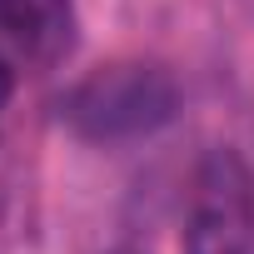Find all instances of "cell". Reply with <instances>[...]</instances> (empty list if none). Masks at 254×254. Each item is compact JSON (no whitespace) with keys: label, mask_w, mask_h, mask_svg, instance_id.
I'll use <instances>...</instances> for the list:
<instances>
[{"label":"cell","mask_w":254,"mask_h":254,"mask_svg":"<svg viewBox=\"0 0 254 254\" xmlns=\"http://www.w3.org/2000/svg\"><path fill=\"white\" fill-rule=\"evenodd\" d=\"M75 40V0H0V115L25 75L50 70Z\"/></svg>","instance_id":"3957f363"},{"label":"cell","mask_w":254,"mask_h":254,"mask_svg":"<svg viewBox=\"0 0 254 254\" xmlns=\"http://www.w3.org/2000/svg\"><path fill=\"white\" fill-rule=\"evenodd\" d=\"M120 254H130V249H120Z\"/></svg>","instance_id":"277c9868"},{"label":"cell","mask_w":254,"mask_h":254,"mask_svg":"<svg viewBox=\"0 0 254 254\" xmlns=\"http://www.w3.org/2000/svg\"><path fill=\"white\" fill-rule=\"evenodd\" d=\"M175 110H180V85L170 70H160L150 60L100 65L60 100L65 125L90 145L145 140V135L165 130L175 120Z\"/></svg>","instance_id":"6da1fadb"},{"label":"cell","mask_w":254,"mask_h":254,"mask_svg":"<svg viewBox=\"0 0 254 254\" xmlns=\"http://www.w3.org/2000/svg\"><path fill=\"white\" fill-rule=\"evenodd\" d=\"M185 254H254V170L229 145H214L194 170Z\"/></svg>","instance_id":"7a4b0ae2"}]
</instances>
